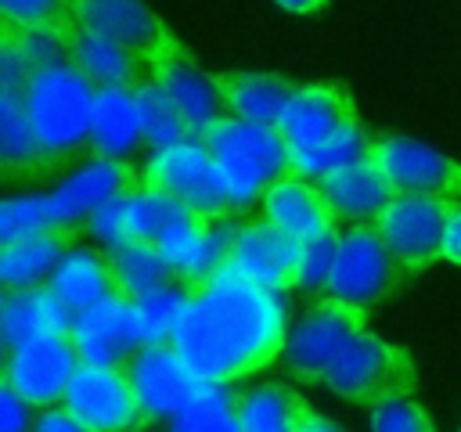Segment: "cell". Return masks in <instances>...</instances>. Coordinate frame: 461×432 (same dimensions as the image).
<instances>
[{"label": "cell", "instance_id": "1", "mask_svg": "<svg viewBox=\"0 0 461 432\" xmlns=\"http://www.w3.org/2000/svg\"><path fill=\"white\" fill-rule=\"evenodd\" d=\"M285 342L281 295L230 266L202 284H191L187 306L173 331V349L212 385H230L277 364Z\"/></svg>", "mask_w": 461, "mask_h": 432}, {"label": "cell", "instance_id": "2", "mask_svg": "<svg viewBox=\"0 0 461 432\" xmlns=\"http://www.w3.org/2000/svg\"><path fill=\"white\" fill-rule=\"evenodd\" d=\"M22 104L36 130L40 151L47 158V173L61 176L68 169H83L90 158V133H94V83L68 61H54L36 68L22 86Z\"/></svg>", "mask_w": 461, "mask_h": 432}, {"label": "cell", "instance_id": "3", "mask_svg": "<svg viewBox=\"0 0 461 432\" xmlns=\"http://www.w3.org/2000/svg\"><path fill=\"white\" fill-rule=\"evenodd\" d=\"M202 144L227 176L230 198H234V216L263 205L267 191L292 176V148L281 137V130L241 122V119L227 115L205 130Z\"/></svg>", "mask_w": 461, "mask_h": 432}, {"label": "cell", "instance_id": "4", "mask_svg": "<svg viewBox=\"0 0 461 432\" xmlns=\"http://www.w3.org/2000/svg\"><path fill=\"white\" fill-rule=\"evenodd\" d=\"M411 277L414 274H407L396 263L375 223H353L339 234V256L324 284V299H339L367 313L400 295L411 284Z\"/></svg>", "mask_w": 461, "mask_h": 432}, {"label": "cell", "instance_id": "5", "mask_svg": "<svg viewBox=\"0 0 461 432\" xmlns=\"http://www.w3.org/2000/svg\"><path fill=\"white\" fill-rule=\"evenodd\" d=\"M72 22L83 32H94L119 50H126L144 68H162L176 58H187L191 50L166 29V22L144 7L140 0H65Z\"/></svg>", "mask_w": 461, "mask_h": 432}, {"label": "cell", "instance_id": "6", "mask_svg": "<svg viewBox=\"0 0 461 432\" xmlns=\"http://www.w3.org/2000/svg\"><path fill=\"white\" fill-rule=\"evenodd\" d=\"M140 187L158 191V194L180 202L184 209H191L212 223L238 220L227 176L216 166V158L205 151V144H198V140L151 155L140 166Z\"/></svg>", "mask_w": 461, "mask_h": 432}, {"label": "cell", "instance_id": "7", "mask_svg": "<svg viewBox=\"0 0 461 432\" xmlns=\"http://www.w3.org/2000/svg\"><path fill=\"white\" fill-rule=\"evenodd\" d=\"M324 385L349 403L378 407L393 396H411L418 389V364L403 346H393L364 331L324 374Z\"/></svg>", "mask_w": 461, "mask_h": 432}, {"label": "cell", "instance_id": "8", "mask_svg": "<svg viewBox=\"0 0 461 432\" xmlns=\"http://www.w3.org/2000/svg\"><path fill=\"white\" fill-rule=\"evenodd\" d=\"M140 191V166L130 162H108V158H94L83 169H76L58 191L47 194V220H50V234L61 238L68 248L90 230L94 216Z\"/></svg>", "mask_w": 461, "mask_h": 432}, {"label": "cell", "instance_id": "9", "mask_svg": "<svg viewBox=\"0 0 461 432\" xmlns=\"http://www.w3.org/2000/svg\"><path fill=\"white\" fill-rule=\"evenodd\" d=\"M364 320H367V313L349 302H339V299L313 302L288 331V342L281 353L288 378L324 382L331 364L364 335Z\"/></svg>", "mask_w": 461, "mask_h": 432}, {"label": "cell", "instance_id": "10", "mask_svg": "<svg viewBox=\"0 0 461 432\" xmlns=\"http://www.w3.org/2000/svg\"><path fill=\"white\" fill-rule=\"evenodd\" d=\"M61 407H68L94 432H144L148 425H155L126 367L83 364Z\"/></svg>", "mask_w": 461, "mask_h": 432}, {"label": "cell", "instance_id": "11", "mask_svg": "<svg viewBox=\"0 0 461 432\" xmlns=\"http://www.w3.org/2000/svg\"><path fill=\"white\" fill-rule=\"evenodd\" d=\"M457 202L450 198H421V194H400L389 202V209L375 220V230L396 256V263L407 274H421L432 263L443 259V234L447 220Z\"/></svg>", "mask_w": 461, "mask_h": 432}, {"label": "cell", "instance_id": "12", "mask_svg": "<svg viewBox=\"0 0 461 432\" xmlns=\"http://www.w3.org/2000/svg\"><path fill=\"white\" fill-rule=\"evenodd\" d=\"M367 162L396 194L461 202V162L411 137H375Z\"/></svg>", "mask_w": 461, "mask_h": 432}, {"label": "cell", "instance_id": "13", "mask_svg": "<svg viewBox=\"0 0 461 432\" xmlns=\"http://www.w3.org/2000/svg\"><path fill=\"white\" fill-rule=\"evenodd\" d=\"M83 356L72 342V335H43L4 356L0 382L11 385L18 396H25L32 407H61L72 378L79 374Z\"/></svg>", "mask_w": 461, "mask_h": 432}, {"label": "cell", "instance_id": "14", "mask_svg": "<svg viewBox=\"0 0 461 432\" xmlns=\"http://www.w3.org/2000/svg\"><path fill=\"white\" fill-rule=\"evenodd\" d=\"M227 266L274 292H288L303 281V241L259 216L238 227Z\"/></svg>", "mask_w": 461, "mask_h": 432}, {"label": "cell", "instance_id": "15", "mask_svg": "<svg viewBox=\"0 0 461 432\" xmlns=\"http://www.w3.org/2000/svg\"><path fill=\"white\" fill-rule=\"evenodd\" d=\"M72 342L83 364L94 367H126L144 349V331L137 317V302L108 299L72 320Z\"/></svg>", "mask_w": 461, "mask_h": 432}, {"label": "cell", "instance_id": "16", "mask_svg": "<svg viewBox=\"0 0 461 432\" xmlns=\"http://www.w3.org/2000/svg\"><path fill=\"white\" fill-rule=\"evenodd\" d=\"M137 392H140V403L148 407V414L158 421V418H176L191 400H198L212 382L198 378L187 360L173 349V342L166 346H144L130 364H126Z\"/></svg>", "mask_w": 461, "mask_h": 432}, {"label": "cell", "instance_id": "17", "mask_svg": "<svg viewBox=\"0 0 461 432\" xmlns=\"http://www.w3.org/2000/svg\"><path fill=\"white\" fill-rule=\"evenodd\" d=\"M349 126H360L353 97L335 83H310V86L295 90L277 130L292 151H306V148H317V144L339 137Z\"/></svg>", "mask_w": 461, "mask_h": 432}, {"label": "cell", "instance_id": "18", "mask_svg": "<svg viewBox=\"0 0 461 432\" xmlns=\"http://www.w3.org/2000/svg\"><path fill=\"white\" fill-rule=\"evenodd\" d=\"M259 216L274 227H281L285 234L299 238V241H317V238H339L342 234V220L335 216V209L328 205V198L317 191V184L288 176L281 184H274L259 205Z\"/></svg>", "mask_w": 461, "mask_h": 432}, {"label": "cell", "instance_id": "19", "mask_svg": "<svg viewBox=\"0 0 461 432\" xmlns=\"http://www.w3.org/2000/svg\"><path fill=\"white\" fill-rule=\"evenodd\" d=\"M212 83H216V94L227 115L241 122L270 126V130L281 126V115L299 90V83H292L288 76H274V72H216Z\"/></svg>", "mask_w": 461, "mask_h": 432}, {"label": "cell", "instance_id": "20", "mask_svg": "<svg viewBox=\"0 0 461 432\" xmlns=\"http://www.w3.org/2000/svg\"><path fill=\"white\" fill-rule=\"evenodd\" d=\"M47 288L72 317H79L108 299H126L104 252H94V248H72L61 259V266L54 270V277L47 281Z\"/></svg>", "mask_w": 461, "mask_h": 432}, {"label": "cell", "instance_id": "21", "mask_svg": "<svg viewBox=\"0 0 461 432\" xmlns=\"http://www.w3.org/2000/svg\"><path fill=\"white\" fill-rule=\"evenodd\" d=\"M72 313L54 299L50 288H32V292H4L0 299V335H4V356L22 349L32 338L43 335H68L72 331Z\"/></svg>", "mask_w": 461, "mask_h": 432}, {"label": "cell", "instance_id": "22", "mask_svg": "<svg viewBox=\"0 0 461 432\" xmlns=\"http://www.w3.org/2000/svg\"><path fill=\"white\" fill-rule=\"evenodd\" d=\"M317 191L328 198V205L342 223H375L389 209V202L400 198L371 162H360L317 180Z\"/></svg>", "mask_w": 461, "mask_h": 432}, {"label": "cell", "instance_id": "23", "mask_svg": "<svg viewBox=\"0 0 461 432\" xmlns=\"http://www.w3.org/2000/svg\"><path fill=\"white\" fill-rule=\"evenodd\" d=\"M65 58L94 83V90H130V94H137L140 86L151 83V68L133 61L115 43H108L94 32H83V29H76L72 40L65 43Z\"/></svg>", "mask_w": 461, "mask_h": 432}, {"label": "cell", "instance_id": "24", "mask_svg": "<svg viewBox=\"0 0 461 432\" xmlns=\"http://www.w3.org/2000/svg\"><path fill=\"white\" fill-rule=\"evenodd\" d=\"M0 173L7 187L50 180L36 130L18 94H0Z\"/></svg>", "mask_w": 461, "mask_h": 432}, {"label": "cell", "instance_id": "25", "mask_svg": "<svg viewBox=\"0 0 461 432\" xmlns=\"http://www.w3.org/2000/svg\"><path fill=\"white\" fill-rule=\"evenodd\" d=\"M151 79L173 97V104L184 112V119L191 122V130L198 133V140L205 137L209 126H216L220 119H227V108H223V101L216 94L212 76H202L194 68V58L191 54L187 58H176V61H169L162 68H155Z\"/></svg>", "mask_w": 461, "mask_h": 432}, {"label": "cell", "instance_id": "26", "mask_svg": "<svg viewBox=\"0 0 461 432\" xmlns=\"http://www.w3.org/2000/svg\"><path fill=\"white\" fill-rule=\"evenodd\" d=\"M137 144H144V122H140L137 94H130V90H97L90 158L126 162V155Z\"/></svg>", "mask_w": 461, "mask_h": 432}, {"label": "cell", "instance_id": "27", "mask_svg": "<svg viewBox=\"0 0 461 432\" xmlns=\"http://www.w3.org/2000/svg\"><path fill=\"white\" fill-rule=\"evenodd\" d=\"M72 248L54 234H40V238H29L22 245L0 248V284H4V292L47 288V281L54 277V270L61 266V259Z\"/></svg>", "mask_w": 461, "mask_h": 432}, {"label": "cell", "instance_id": "28", "mask_svg": "<svg viewBox=\"0 0 461 432\" xmlns=\"http://www.w3.org/2000/svg\"><path fill=\"white\" fill-rule=\"evenodd\" d=\"M122 295L130 302H140L155 292H166V288H176L184 284L173 270V263L158 252V248H148V245H115L104 252Z\"/></svg>", "mask_w": 461, "mask_h": 432}, {"label": "cell", "instance_id": "29", "mask_svg": "<svg viewBox=\"0 0 461 432\" xmlns=\"http://www.w3.org/2000/svg\"><path fill=\"white\" fill-rule=\"evenodd\" d=\"M313 410L288 385H259L241 392V432H303Z\"/></svg>", "mask_w": 461, "mask_h": 432}, {"label": "cell", "instance_id": "30", "mask_svg": "<svg viewBox=\"0 0 461 432\" xmlns=\"http://www.w3.org/2000/svg\"><path fill=\"white\" fill-rule=\"evenodd\" d=\"M371 140L375 137H367L360 126H349V130H342L339 137H331V140H324L317 148L292 151V176L317 184V180H324V176H331L339 169L360 166L371 155Z\"/></svg>", "mask_w": 461, "mask_h": 432}, {"label": "cell", "instance_id": "31", "mask_svg": "<svg viewBox=\"0 0 461 432\" xmlns=\"http://www.w3.org/2000/svg\"><path fill=\"white\" fill-rule=\"evenodd\" d=\"M137 108H140V122H144V144H148L155 155L198 140V133L191 130V122L184 119V112L173 104V97H169L155 79L137 90ZM198 144H202V140H198Z\"/></svg>", "mask_w": 461, "mask_h": 432}, {"label": "cell", "instance_id": "32", "mask_svg": "<svg viewBox=\"0 0 461 432\" xmlns=\"http://www.w3.org/2000/svg\"><path fill=\"white\" fill-rule=\"evenodd\" d=\"M169 432H241V392L209 385L176 418H169Z\"/></svg>", "mask_w": 461, "mask_h": 432}, {"label": "cell", "instance_id": "33", "mask_svg": "<svg viewBox=\"0 0 461 432\" xmlns=\"http://www.w3.org/2000/svg\"><path fill=\"white\" fill-rule=\"evenodd\" d=\"M76 29L65 0H0V32H47L65 47Z\"/></svg>", "mask_w": 461, "mask_h": 432}, {"label": "cell", "instance_id": "34", "mask_svg": "<svg viewBox=\"0 0 461 432\" xmlns=\"http://www.w3.org/2000/svg\"><path fill=\"white\" fill-rule=\"evenodd\" d=\"M50 234L47 220V194H14L0 205V248L22 245L29 238Z\"/></svg>", "mask_w": 461, "mask_h": 432}, {"label": "cell", "instance_id": "35", "mask_svg": "<svg viewBox=\"0 0 461 432\" xmlns=\"http://www.w3.org/2000/svg\"><path fill=\"white\" fill-rule=\"evenodd\" d=\"M187 295H191V284H176V288L155 292V295H148V299L137 302L144 346H166V342H173V331L180 324V313L187 306Z\"/></svg>", "mask_w": 461, "mask_h": 432}, {"label": "cell", "instance_id": "36", "mask_svg": "<svg viewBox=\"0 0 461 432\" xmlns=\"http://www.w3.org/2000/svg\"><path fill=\"white\" fill-rule=\"evenodd\" d=\"M371 432H436L425 407L411 396H393L371 407Z\"/></svg>", "mask_w": 461, "mask_h": 432}, {"label": "cell", "instance_id": "37", "mask_svg": "<svg viewBox=\"0 0 461 432\" xmlns=\"http://www.w3.org/2000/svg\"><path fill=\"white\" fill-rule=\"evenodd\" d=\"M335 256H339V238H317V241H303V281L299 288L306 292H324L328 277H331V266H335Z\"/></svg>", "mask_w": 461, "mask_h": 432}, {"label": "cell", "instance_id": "38", "mask_svg": "<svg viewBox=\"0 0 461 432\" xmlns=\"http://www.w3.org/2000/svg\"><path fill=\"white\" fill-rule=\"evenodd\" d=\"M29 410L32 403L0 382V432H29Z\"/></svg>", "mask_w": 461, "mask_h": 432}, {"label": "cell", "instance_id": "39", "mask_svg": "<svg viewBox=\"0 0 461 432\" xmlns=\"http://www.w3.org/2000/svg\"><path fill=\"white\" fill-rule=\"evenodd\" d=\"M32 432H94V428H86L68 407H50V410H43L36 418Z\"/></svg>", "mask_w": 461, "mask_h": 432}, {"label": "cell", "instance_id": "40", "mask_svg": "<svg viewBox=\"0 0 461 432\" xmlns=\"http://www.w3.org/2000/svg\"><path fill=\"white\" fill-rule=\"evenodd\" d=\"M443 259L461 266V202L454 205L450 220H447V234H443Z\"/></svg>", "mask_w": 461, "mask_h": 432}, {"label": "cell", "instance_id": "41", "mask_svg": "<svg viewBox=\"0 0 461 432\" xmlns=\"http://www.w3.org/2000/svg\"><path fill=\"white\" fill-rule=\"evenodd\" d=\"M281 7H288V11H295V14H313V11H321L328 0H277Z\"/></svg>", "mask_w": 461, "mask_h": 432}, {"label": "cell", "instance_id": "42", "mask_svg": "<svg viewBox=\"0 0 461 432\" xmlns=\"http://www.w3.org/2000/svg\"><path fill=\"white\" fill-rule=\"evenodd\" d=\"M303 432H339V428H335L331 421H324V418H317V414H313V421H310Z\"/></svg>", "mask_w": 461, "mask_h": 432}]
</instances>
